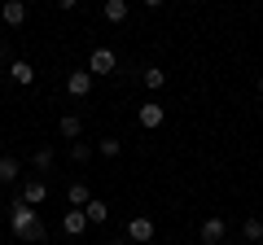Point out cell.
Wrapping results in <instances>:
<instances>
[{
    "instance_id": "obj_1",
    "label": "cell",
    "mask_w": 263,
    "mask_h": 245,
    "mask_svg": "<svg viewBox=\"0 0 263 245\" xmlns=\"http://www.w3.org/2000/svg\"><path fill=\"white\" fill-rule=\"evenodd\" d=\"M9 232L22 236V241H31V245L44 241V223H40V215H35V210H31L22 197L9 201Z\"/></svg>"
},
{
    "instance_id": "obj_2",
    "label": "cell",
    "mask_w": 263,
    "mask_h": 245,
    "mask_svg": "<svg viewBox=\"0 0 263 245\" xmlns=\"http://www.w3.org/2000/svg\"><path fill=\"white\" fill-rule=\"evenodd\" d=\"M119 70V57H114V48H92L88 53V75H114Z\"/></svg>"
},
{
    "instance_id": "obj_3",
    "label": "cell",
    "mask_w": 263,
    "mask_h": 245,
    "mask_svg": "<svg viewBox=\"0 0 263 245\" xmlns=\"http://www.w3.org/2000/svg\"><path fill=\"white\" fill-rule=\"evenodd\" d=\"M127 236H132L136 245H149V241H154V219H149V215L127 219Z\"/></svg>"
},
{
    "instance_id": "obj_4",
    "label": "cell",
    "mask_w": 263,
    "mask_h": 245,
    "mask_svg": "<svg viewBox=\"0 0 263 245\" xmlns=\"http://www.w3.org/2000/svg\"><path fill=\"white\" fill-rule=\"evenodd\" d=\"M224 232H228V223H224L219 215L202 219V245H219V241H224Z\"/></svg>"
},
{
    "instance_id": "obj_5",
    "label": "cell",
    "mask_w": 263,
    "mask_h": 245,
    "mask_svg": "<svg viewBox=\"0 0 263 245\" xmlns=\"http://www.w3.org/2000/svg\"><path fill=\"white\" fill-rule=\"evenodd\" d=\"M136 118H141V127H149V132H154V127H162V118H167V110H162L158 101H145L141 110H136Z\"/></svg>"
},
{
    "instance_id": "obj_6",
    "label": "cell",
    "mask_w": 263,
    "mask_h": 245,
    "mask_svg": "<svg viewBox=\"0 0 263 245\" xmlns=\"http://www.w3.org/2000/svg\"><path fill=\"white\" fill-rule=\"evenodd\" d=\"M0 18H5V27H22L27 22V0H5L0 5Z\"/></svg>"
},
{
    "instance_id": "obj_7",
    "label": "cell",
    "mask_w": 263,
    "mask_h": 245,
    "mask_svg": "<svg viewBox=\"0 0 263 245\" xmlns=\"http://www.w3.org/2000/svg\"><path fill=\"white\" fill-rule=\"evenodd\" d=\"M84 228H88V215H84V210H66V215H62V232H66V236H84Z\"/></svg>"
},
{
    "instance_id": "obj_8",
    "label": "cell",
    "mask_w": 263,
    "mask_h": 245,
    "mask_svg": "<svg viewBox=\"0 0 263 245\" xmlns=\"http://www.w3.org/2000/svg\"><path fill=\"white\" fill-rule=\"evenodd\" d=\"M18 179H22V162L13 153H5L0 158V184H18Z\"/></svg>"
},
{
    "instance_id": "obj_9",
    "label": "cell",
    "mask_w": 263,
    "mask_h": 245,
    "mask_svg": "<svg viewBox=\"0 0 263 245\" xmlns=\"http://www.w3.org/2000/svg\"><path fill=\"white\" fill-rule=\"evenodd\" d=\"M66 92L70 96H88L92 92V75H88V70H75V75L66 79Z\"/></svg>"
},
{
    "instance_id": "obj_10",
    "label": "cell",
    "mask_w": 263,
    "mask_h": 245,
    "mask_svg": "<svg viewBox=\"0 0 263 245\" xmlns=\"http://www.w3.org/2000/svg\"><path fill=\"white\" fill-rule=\"evenodd\" d=\"M18 197L27 201V206H40V201L48 197V184H44V179H27V189H22Z\"/></svg>"
},
{
    "instance_id": "obj_11",
    "label": "cell",
    "mask_w": 263,
    "mask_h": 245,
    "mask_svg": "<svg viewBox=\"0 0 263 245\" xmlns=\"http://www.w3.org/2000/svg\"><path fill=\"white\" fill-rule=\"evenodd\" d=\"M9 79H13V84H22V88H31V84H35V66H31V62H13Z\"/></svg>"
},
{
    "instance_id": "obj_12",
    "label": "cell",
    "mask_w": 263,
    "mask_h": 245,
    "mask_svg": "<svg viewBox=\"0 0 263 245\" xmlns=\"http://www.w3.org/2000/svg\"><path fill=\"white\" fill-rule=\"evenodd\" d=\"M57 132H62L66 140H79V132H84V118H79V114H62V122H57Z\"/></svg>"
},
{
    "instance_id": "obj_13",
    "label": "cell",
    "mask_w": 263,
    "mask_h": 245,
    "mask_svg": "<svg viewBox=\"0 0 263 245\" xmlns=\"http://www.w3.org/2000/svg\"><path fill=\"white\" fill-rule=\"evenodd\" d=\"M66 201H70L75 210H84L88 201H92V193H88V184H70V189H66Z\"/></svg>"
},
{
    "instance_id": "obj_14",
    "label": "cell",
    "mask_w": 263,
    "mask_h": 245,
    "mask_svg": "<svg viewBox=\"0 0 263 245\" xmlns=\"http://www.w3.org/2000/svg\"><path fill=\"white\" fill-rule=\"evenodd\" d=\"M84 215H88V223H105V219H110V206H105L101 197H92V201L84 206Z\"/></svg>"
},
{
    "instance_id": "obj_15",
    "label": "cell",
    "mask_w": 263,
    "mask_h": 245,
    "mask_svg": "<svg viewBox=\"0 0 263 245\" xmlns=\"http://www.w3.org/2000/svg\"><path fill=\"white\" fill-rule=\"evenodd\" d=\"M145 88H149V92H158V88H167V70H162V66H145Z\"/></svg>"
},
{
    "instance_id": "obj_16",
    "label": "cell",
    "mask_w": 263,
    "mask_h": 245,
    "mask_svg": "<svg viewBox=\"0 0 263 245\" xmlns=\"http://www.w3.org/2000/svg\"><path fill=\"white\" fill-rule=\"evenodd\" d=\"M53 149H48V145H44V149H35V153H31V167H35L40 171V175H48V171H53Z\"/></svg>"
},
{
    "instance_id": "obj_17",
    "label": "cell",
    "mask_w": 263,
    "mask_h": 245,
    "mask_svg": "<svg viewBox=\"0 0 263 245\" xmlns=\"http://www.w3.org/2000/svg\"><path fill=\"white\" fill-rule=\"evenodd\" d=\"M101 13H105V22H114V27H119V22L127 18V0H105Z\"/></svg>"
},
{
    "instance_id": "obj_18",
    "label": "cell",
    "mask_w": 263,
    "mask_h": 245,
    "mask_svg": "<svg viewBox=\"0 0 263 245\" xmlns=\"http://www.w3.org/2000/svg\"><path fill=\"white\" fill-rule=\"evenodd\" d=\"M241 236H246V241H263V219H246V223H241Z\"/></svg>"
},
{
    "instance_id": "obj_19",
    "label": "cell",
    "mask_w": 263,
    "mask_h": 245,
    "mask_svg": "<svg viewBox=\"0 0 263 245\" xmlns=\"http://www.w3.org/2000/svg\"><path fill=\"white\" fill-rule=\"evenodd\" d=\"M70 158H75V162H88V158H92V145L75 140V145H70Z\"/></svg>"
},
{
    "instance_id": "obj_20",
    "label": "cell",
    "mask_w": 263,
    "mask_h": 245,
    "mask_svg": "<svg viewBox=\"0 0 263 245\" xmlns=\"http://www.w3.org/2000/svg\"><path fill=\"white\" fill-rule=\"evenodd\" d=\"M97 149H101V158H119V153H123V145H119V140H101Z\"/></svg>"
},
{
    "instance_id": "obj_21",
    "label": "cell",
    "mask_w": 263,
    "mask_h": 245,
    "mask_svg": "<svg viewBox=\"0 0 263 245\" xmlns=\"http://www.w3.org/2000/svg\"><path fill=\"white\" fill-rule=\"evenodd\" d=\"M145 9H162V5H167V0H141Z\"/></svg>"
},
{
    "instance_id": "obj_22",
    "label": "cell",
    "mask_w": 263,
    "mask_h": 245,
    "mask_svg": "<svg viewBox=\"0 0 263 245\" xmlns=\"http://www.w3.org/2000/svg\"><path fill=\"white\" fill-rule=\"evenodd\" d=\"M57 5H62V9H75V5H79V0H57Z\"/></svg>"
},
{
    "instance_id": "obj_23",
    "label": "cell",
    "mask_w": 263,
    "mask_h": 245,
    "mask_svg": "<svg viewBox=\"0 0 263 245\" xmlns=\"http://www.w3.org/2000/svg\"><path fill=\"white\" fill-rule=\"evenodd\" d=\"M0 57H5V39H0Z\"/></svg>"
},
{
    "instance_id": "obj_24",
    "label": "cell",
    "mask_w": 263,
    "mask_h": 245,
    "mask_svg": "<svg viewBox=\"0 0 263 245\" xmlns=\"http://www.w3.org/2000/svg\"><path fill=\"white\" fill-rule=\"evenodd\" d=\"M259 92H263V75H259Z\"/></svg>"
},
{
    "instance_id": "obj_25",
    "label": "cell",
    "mask_w": 263,
    "mask_h": 245,
    "mask_svg": "<svg viewBox=\"0 0 263 245\" xmlns=\"http://www.w3.org/2000/svg\"><path fill=\"white\" fill-rule=\"evenodd\" d=\"M0 206H5V197H0Z\"/></svg>"
}]
</instances>
